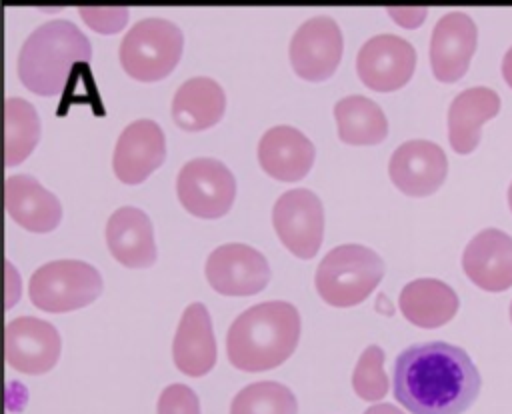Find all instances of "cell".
Wrapping results in <instances>:
<instances>
[{
	"instance_id": "2e32d148",
	"label": "cell",
	"mask_w": 512,
	"mask_h": 414,
	"mask_svg": "<svg viewBox=\"0 0 512 414\" xmlns=\"http://www.w3.org/2000/svg\"><path fill=\"white\" fill-rule=\"evenodd\" d=\"M466 276L486 292L512 286V236L498 228L480 230L462 252Z\"/></svg>"
},
{
	"instance_id": "83f0119b",
	"label": "cell",
	"mask_w": 512,
	"mask_h": 414,
	"mask_svg": "<svg viewBox=\"0 0 512 414\" xmlns=\"http://www.w3.org/2000/svg\"><path fill=\"white\" fill-rule=\"evenodd\" d=\"M158 414H200V402L196 392L186 384H170L160 392Z\"/></svg>"
},
{
	"instance_id": "4fadbf2b",
	"label": "cell",
	"mask_w": 512,
	"mask_h": 414,
	"mask_svg": "<svg viewBox=\"0 0 512 414\" xmlns=\"http://www.w3.org/2000/svg\"><path fill=\"white\" fill-rule=\"evenodd\" d=\"M388 174L400 192L430 196L446 180L448 158L436 142L406 140L392 152Z\"/></svg>"
},
{
	"instance_id": "1f68e13d",
	"label": "cell",
	"mask_w": 512,
	"mask_h": 414,
	"mask_svg": "<svg viewBox=\"0 0 512 414\" xmlns=\"http://www.w3.org/2000/svg\"><path fill=\"white\" fill-rule=\"evenodd\" d=\"M508 206H510V210H512V182H510V186H508Z\"/></svg>"
},
{
	"instance_id": "8992f818",
	"label": "cell",
	"mask_w": 512,
	"mask_h": 414,
	"mask_svg": "<svg viewBox=\"0 0 512 414\" xmlns=\"http://www.w3.org/2000/svg\"><path fill=\"white\" fill-rule=\"evenodd\" d=\"M28 292L32 304L44 312H70L100 296L102 276L82 260H52L34 270Z\"/></svg>"
},
{
	"instance_id": "5bb4252c",
	"label": "cell",
	"mask_w": 512,
	"mask_h": 414,
	"mask_svg": "<svg viewBox=\"0 0 512 414\" xmlns=\"http://www.w3.org/2000/svg\"><path fill=\"white\" fill-rule=\"evenodd\" d=\"M478 30L474 20L460 10H452L434 24L430 36V66L440 82L460 80L476 50Z\"/></svg>"
},
{
	"instance_id": "484cf974",
	"label": "cell",
	"mask_w": 512,
	"mask_h": 414,
	"mask_svg": "<svg viewBox=\"0 0 512 414\" xmlns=\"http://www.w3.org/2000/svg\"><path fill=\"white\" fill-rule=\"evenodd\" d=\"M230 414H298L294 392L274 380L244 386L230 404Z\"/></svg>"
},
{
	"instance_id": "6da1fadb",
	"label": "cell",
	"mask_w": 512,
	"mask_h": 414,
	"mask_svg": "<svg viewBox=\"0 0 512 414\" xmlns=\"http://www.w3.org/2000/svg\"><path fill=\"white\" fill-rule=\"evenodd\" d=\"M394 398L412 414H462L480 392L472 358L448 342L404 348L394 360Z\"/></svg>"
},
{
	"instance_id": "5b68a950",
	"label": "cell",
	"mask_w": 512,
	"mask_h": 414,
	"mask_svg": "<svg viewBox=\"0 0 512 414\" xmlns=\"http://www.w3.org/2000/svg\"><path fill=\"white\" fill-rule=\"evenodd\" d=\"M184 48L182 30L166 18L150 16L138 20L120 42V64L124 72L140 82L166 78L178 64Z\"/></svg>"
},
{
	"instance_id": "d4e9b609",
	"label": "cell",
	"mask_w": 512,
	"mask_h": 414,
	"mask_svg": "<svg viewBox=\"0 0 512 414\" xmlns=\"http://www.w3.org/2000/svg\"><path fill=\"white\" fill-rule=\"evenodd\" d=\"M4 124L6 166H16L24 162L36 148L40 138V118L36 108L28 100L20 96H10L6 98L4 106Z\"/></svg>"
},
{
	"instance_id": "30bf717a",
	"label": "cell",
	"mask_w": 512,
	"mask_h": 414,
	"mask_svg": "<svg viewBox=\"0 0 512 414\" xmlns=\"http://www.w3.org/2000/svg\"><path fill=\"white\" fill-rule=\"evenodd\" d=\"M342 32L334 18L318 14L304 20L290 40V62L294 72L310 82L330 78L342 58Z\"/></svg>"
},
{
	"instance_id": "7402d4cb",
	"label": "cell",
	"mask_w": 512,
	"mask_h": 414,
	"mask_svg": "<svg viewBox=\"0 0 512 414\" xmlns=\"http://www.w3.org/2000/svg\"><path fill=\"white\" fill-rule=\"evenodd\" d=\"M170 110L172 120L182 130H206L224 116L226 94L214 78L194 76L178 86Z\"/></svg>"
},
{
	"instance_id": "4316f807",
	"label": "cell",
	"mask_w": 512,
	"mask_h": 414,
	"mask_svg": "<svg viewBox=\"0 0 512 414\" xmlns=\"http://www.w3.org/2000/svg\"><path fill=\"white\" fill-rule=\"evenodd\" d=\"M352 388L358 398L366 402H376L388 392V376L384 372V350L376 344H370L360 354L354 372Z\"/></svg>"
},
{
	"instance_id": "9c48e42d",
	"label": "cell",
	"mask_w": 512,
	"mask_h": 414,
	"mask_svg": "<svg viewBox=\"0 0 512 414\" xmlns=\"http://www.w3.org/2000/svg\"><path fill=\"white\" fill-rule=\"evenodd\" d=\"M208 284L224 296H252L270 282V264L266 256L240 242L214 248L204 264Z\"/></svg>"
},
{
	"instance_id": "ac0fdd59",
	"label": "cell",
	"mask_w": 512,
	"mask_h": 414,
	"mask_svg": "<svg viewBox=\"0 0 512 414\" xmlns=\"http://www.w3.org/2000/svg\"><path fill=\"white\" fill-rule=\"evenodd\" d=\"M172 358L186 376H204L216 364V338L212 320L202 302H192L182 312L172 340Z\"/></svg>"
},
{
	"instance_id": "44dd1931",
	"label": "cell",
	"mask_w": 512,
	"mask_h": 414,
	"mask_svg": "<svg viewBox=\"0 0 512 414\" xmlns=\"http://www.w3.org/2000/svg\"><path fill=\"white\" fill-rule=\"evenodd\" d=\"M500 112V96L486 86L456 94L448 108V140L454 152L470 154L480 142V128Z\"/></svg>"
},
{
	"instance_id": "603a6c76",
	"label": "cell",
	"mask_w": 512,
	"mask_h": 414,
	"mask_svg": "<svg viewBox=\"0 0 512 414\" xmlns=\"http://www.w3.org/2000/svg\"><path fill=\"white\" fill-rule=\"evenodd\" d=\"M400 312L418 328H438L458 312V296L442 280L416 278L408 282L398 298Z\"/></svg>"
},
{
	"instance_id": "e0dca14e",
	"label": "cell",
	"mask_w": 512,
	"mask_h": 414,
	"mask_svg": "<svg viewBox=\"0 0 512 414\" xmlns=\"http://www.w3.org/2000/svg\"><path fill=\"white\" fill-rule=\"evenodd\" d=\"M314 144L294 126H272L258 142V162L262 170L282 182L304 178L314 164Z\"/></svg>"
},
{
	"instance_id": "52a82bcc",
	"label": "cell",
	"mask_w": 512,
	"mask_h": 414,
	"mask_svg": "<svg viewBox=\"0 0 512 414\" xmlns=\"http://www.w3.org/2000/svg\"><path fill=\"white\" fill-rule=\"evenodd\" d=\"M176 194L186 212L214 220L230 210L236 198V178L216 158H192L178 172Z\"/></svg>"
},
{
	"instance_id": "f1b7e54d",
	"label": "cell",
	"mask_w": 512,
	"mask_h": 414,
	"mask_svg": "<svg viewBox=\"0 0 512 414\" xmlns=\"http://www.w3.org/2000/svg\"><path fill=\"white\" fill-rule=\"evenodd\" d=\"M78 12L82 14L84 22L90 28H94V30H98L102 34L118 32L124 26L126 18H128V8H124V6H120V8H90V6H82V8H78Z\"/></svg>"
},
{
	"instance_id": "7a4b0ae2",
	"label": "cell",
	"mask_w": 512,
	"mask_h": 414,
	"mask_svg": "<svg viewBox=\"0 0 512 414\" xmlns=\"http://www.w3.org/2000/svg\"><path fill=\"white\" fill-rule=\"evenodd\" d=\"M300 340V314L294 304L268 300L246 308L228 328L226 354L234 368L262 372L280 366Z\"/></svg>"
},
{
	"instance_id": "9a60e30c",
	"label": "cell",
	"mask_w": 512,
	"mask_h": 414,
	"mask_svg": "<svg viewBox=\"0 0 512 414\" xmlns=\"http://www.w3.org/2000/svg\"><path fill=\"white\" fill-rule=\"evenodd\" d=\"M166 158L162 128L150 118L130 122L118 136L112 156L114 174L124 184L144 182Z\"/></svg>"
},
{
	"instance_id": "cb8c5ba5",
	"label": "cell",
	"mask_w": 512,
	"mask_h": 414,
	"mask_svg": "<svg viewBox=\"0 0 512 414\" xmlns=\"http://www.w3.org/2000/svg\"><path fill=\"white\" fill-rule=\"evenodd\" d=\"M334 118L338 136L346 144H378L388 134V120L384 110L370 98L350 94L334 104Z\"/></svg>"
},
{
	"instance_id": "d6a6232c",
	"label": "cell",
	"mask_w": 512,
	"mask_h": 414,
	"mask_svg": "<svg viewBox=\"0 0 512 414\" xmlns=\"http://www.w3.org/2000/svg\"><path fill=\"white\" fill-rule=\"evenodd\" d=\"M510 320H512V304H510Z\"/></svg>"
},
{
	"instance_id": "277c9868",
	"label": "cell",
	"mask_w": 512,
	"mask_h": 414,
	"mask_svg": "<svg viewBox=\"0 0 512 414\" xmlns=\"http://www.w3.org/2000/svg\"><path fill=\"white\" fill-rule=\"evenodd\" d=\"M384 272V260L372 248L340 244L320 260L314 286L326 304L348 308L366 300Z\"/></svg>"
},
{
	"instance_id": "4dcf8cb0",
	"label": "cell",
	"mask_w": 512,
	"mask_h": 414,
	"mask_svg": "<svg viewBox=\"0 0 512 414\" xmlns=\"http://www.w3.org/2000/svg\"><path fill=\"white\" fill-rule=\"evenodd\" d=\"M364 414H404L400 408H396L394 404H376V406H370Z\"/></svg>"
},
{
	"instance_id": "ffe728a7",
	"label": "cell",
	"mask_w": 512,
	"mask_h": 414,
	"mask_svg": "<svg viewBox=\"0 0 512 414\" xmlns=\"http://www.w3.org/2000/svg\"><path fill=\"white\" fill-rule=\"evenodd\" d=\"M6 210L14 222L22 228L44 234L54 230L62 220L60 200L46 190L30 174H12L4 186Z\"/></svg>"
},
{
	"instance_id": "7c38bea8",
	"label": "cell",
	"mask_w": 512,
	"mask_h": 414,
	"mask_svg": "<svg viewBox=\"0 0 512 414\" xmlns=\"http://www.w3.org/2000/svg\"><path fill=\"white\" fill-rule=\"evenodd\" d=\"M6 362L24 374H44L60 358L62 340L58 330L40 318L20 316L6 324Z\"/></svg>"
},
{
	"instance_id": "f546056e",
	"label": "cell",
	"mask_w": 512,
	"mask_h": 414,
	"mask_svg": "<svg viewBox=\"0 0 512 414\" xmlns=\"http://www.w3.org/2000/svg\"><path fill=\"white\" fill-rule=\"evenodd\" d=\"M502 76H504L506 84L512 88V46L506 50V54L502 58Z\"/></svg>"
},
{
	"instance_id": "d6986e66",
	"label": "cell",
	"mask_w": 512,
	"mask_h": 414,
	"mask_svg": "<svg viewBox=\"0 0 512 414\" xmlns=\"http://www.w3.org/2000/svg\"><path fill=\"white\" fill-rule=\"evenodd\" d=\"M110 254L126 268H148L156 262L154 228L148 214L136 206H120L106 222Z\"/></svg>"
},
{
	"instance_id": "8fae6325",
	"label": "cell",
	"mask_w": 512,
	"mask_h": 414,
	"mask_svg": "<svg viewBox=\"0 0 512 414\" xmlns=\"http://www.w3.org/2000/svg\"><path fill=\"white\" fill-rule=\"evenodd\" d=\"M416 50L398 34H376L368 38L356 56V72L364 86L376 92L402 88L414 72Z\"/></svg>"
},
{
	"instance_id": "ba28073f",
	"label": "cell",
	"mask_w": 512,
	"mask_h": 414,
	"mask_svg": "<svg viewBox=\"0 0 512 414\" xmlns=\"http://www.w3.org/2000/svg\"><path fill=\"white\" fill-rule=\"evenodd\" d=\"M272 224L280 242L298 258H314L324 236V208L308 188L286 190L272 208Z\"/></svg>"
},
{
	"instance_id": "3957f363",
	"label": "cell",
	"mask_w": 512,
	"mask_h": 414,
	"mask_svg": "<svg viewBox=\"0 0 512 414\" xmlns=\"http://www.w3.org/2000/svg\"><path fill=\"white\" fill-rule=\"evenodd\" d=\"M92 46L86 34L70 20H48L28 34L18 54V78L40 96L64 90L72 68L86 64Z\"/></svg>"
}]
</instances>
